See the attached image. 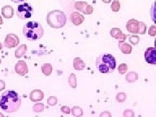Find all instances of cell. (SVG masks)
I'll return each mask as SVG.
<instances>
[{
  "label": "cell",
  "mask_w": 156,
  "mask_h": 117,
  "mask_svg": "<svg viewBox=\"0 0 156 117\" xmlns=\"http://www.w3.org/2000/svg\"><path fill=\"white\" fill-rule=\"evenodd\" d=\"M21 104V96L13 90H7L0 96V108L7 113L17 111Z\"/></svg>",
  "instance_id": "6da1fadb"
},
{
  "label": "cell",
  "mask_w": 156,
  "mask_h": 117,
  "mask_svg": "<svg viewBox=\"0 0 156 117\" xmlns=\"http://www.w3.org/2000/svg\"><path fill=\"white\" fill-rule=\"evenodd\" d=\"M116 65L115 58L109 53L101 54L96 58V66L98 70L102 74L113 72Z\"/></svg>",
  "instance_id": "7a4b0ae2"
},
{
  "label": "cell",
  "mask_w": 156,
  "mask_h": 117,
  "mask_svg": "<svg viewBox=\"0 0 156 117\" xmlns=\"http://www.w3.org/2000/svg\"><path fill=\"white\" fill-rule=\"evenodd\" d=\"M23 35L28 41H37L43 37L44 28L37 22H28L23 27Z\"/></svg>",
  "instance_id": "3957f363"
},
{
  "label": "cell",
  "mask_w": 156,
  "mask_h": 117,
  "mask_svg": "<svg viewBox=\"0 0 156 117\" xmlns=\"http://www.w3.org/2000/svg\"><path fill=\"white\" fill-rule=\"evenodd\" d=\"M46 22L52 28H62L66 25V16L64 12L60 10H53L48 13Z\"/></svg>",
  "instance_id": "277c9868"
},
{
  "label": "cell",
  "mask_w": 156,
  "mask_h": 117,
  "mask_svg": "<svg viewBox=\"0 0 156 117\" xmlns=\"http://www.w3.org/2000/svg\"><path fill=\"white\" fill-rule=\"evenodd\" d=\"M33 12L34 10L31 5L27 3H24L18 6L16 15L20 19L26 20L31 18Z\"/></svg>",
  "instance_id": "5b68a950"
},
{
  "label": "cell",
  "mask_w": 156,
  "mask_h": 117,
  "mask_svg": "<svg viewBox=\"0 0 156 117\" xmlns=\"http://www.w3.org/2000/svg\"><path fill=\"white\" fill-rule=\"evenodd\" d=\"M74 7L84 14H92L94 11L93 7L85 2H76L74 4Z\"/></svg>",
  "instance_id": "8992f818"
},
{
  "label": "cell",
  "mask_w": 156,
  "mask_h": 117,
  "mask_svg": "<svg viewBox=\"0 0 156 117\" xmlns=\"http://www.w3.org/2000/svg\"><path fill=\"white\" fill-rule=\"evenodd\" d=\"M20 43V39L15 34H8L4 41V45L7 48H13L16 47Z\"/></svg>",
  "instance_id": "52a82bcc"
},
{
  "label": "cell",
  "mask_w": 156,
  "mask_h": 117,
  "mask_svg": "<svg viewBox=\"0 0 156 117\" xmlns=\"http://www.w3.org/2000/svg\"><path fill=\"white\" fill-rule=\"evenodd\" d=\"M146 61L151 65H156V48L150 47L146 49L144 53Z\"/></svg>",
  "instance_id": "ba28073f"
},
{
  "label": "cell",
  "mask_w": 156,
  "mask_h": 117,
  "mask_svg": "<svg viewBox=\"0 0 156 117\" xmlns=\"http://www.w3.org/2000/svg\"><path fill=\"white\" fill-rule=\"evenodd\" d=\"M14 70L17 74L21 76H24L28 73L27 63L24 61H19L15 65Z\"/></svg>",
  "instance_id": "9c48e42d"
},
{
  "label": "cell",
  "mask_w": 156,
  "mask_h": 117,
  "mask_svg": "<svg viewBox=\"0 0 156 117\" xmlns=\"http://www.w3.org/2000/svg\"><path fill=\"white\" fill-rule=\"evenodd\" d=\"M139 22L135 19H131L126 24V29L128 32L133 34H138Z\"/></svg>",
  "instance_id": "30bf717a"
},
{
  "label": "cell",
  "mask_w": 156,
  "mask_h": 117,
  "mask_svg": "<svg viewBox=\"0 0 156 117\" xmlns=\"http://www.w3.org/2000/svg\"><path fill=\"white\" fill-rule=\"evenodd\" d=\"M70 20L74 26H78L83 23L85 20V17L83 14H81L78 12H73L70 14Z\"/></svg>",
  "instance_id": "8fae6325"
},
{
  "label": "cell",
  "mask_w": 156,
  "mask_h": 117,
  "mask_svg": "<svg viewBox=\"0 0 156 117\" xmlns=\"http://www.w3.org/2000/svg\"><path fill=\"white\" fill-rule=\"evenodd\" d=\"M110 35L112 37L116 39V40L122 41H124L126 40V37H128V35L124 34L122 31L120 30V29L118 27L112 28L111 30L110 31Z\"/></svg>",
  "instance_id": "7c38bea8"
},
{
  "label": "cell",
  "mask_w": 156,
  "mask_h": 117,
  "mask_svg": "<svg viewBox=\"0 0 156 117\" xmlns=\"http://www.w3.org/2000/svg\"><path fill=\"white\" fill-rule=\"evenodd\" d=\"M29 98L33 102H38L44 99V92L40 89L33 90L30 92Z\"/></svg>",
  "instance_id": "4fadbf2b"
},
{
  "label": "cell",
  "mask_w": 156,
  "mask_h": 117,
  "mask_svg": "<svg viewBox=\"0 0 156 117\" xmlns=\"http://www.w3.org/2000/svg\"><path fill=\"white\" fill-rule=\"evenodd\" d=\"M2 16L7 19L11 18L13 17L14 11V9L11 5H5L2 7Z\"/></svg>",
  "instance_id": "5bb4252c"
},
{
  "label": "cell",
  "mask_w": 156,
  "mask_h": 117,
  "mask_svg": "<svg viewBox=\"0 0 156 117\" xmlns=\"http://www.w3.org/2000/svg\"><path fill=\"white\" fill-rule=\"evenodd\" d=\"M119 48L120 51L124 54H131V52H132V46L124 41H119Z\"/></svg>",
  "instance_id": "9a60e30c"
},
{
  "label": "cell",
  "mask_w": 156,
  "mask_h": 117,
  "mask_svg": "<svg viewBox=\"0 0 156 117\" xmlns=\"http://www.w3.org/2000/svg\"><path fill=\"white\" fill-rule=\"evenodd\" d=\"M85 62L80 57H76L73 61V66L76 70H83L85 68Z\"/></svg>",
  "instance_id": "2e32d148"
},
{
  "label": "cell",
  "mask_w": 156,
  "mask_h": 117,
  "mask_svg": "<svg viewBox=\"0 0 156 117\" xmlns=\"http://www.w3.org/2000/svg\"><path fill=\"white\" fill-rule=\"evenodd\" d=\"M27 51V46L26 44H21L20 46L15 51L14 55H15L16 58H20L22 57L26 54Z\"/></svg>",
  "instance_id": "e0dca14e"
},
{
  "label": "cell",
  "mask_w": 156,
  "mask_h": 117,
  "mask_svg": "<svg viewBox=\"0 0 156 117\" xmlns=\"http://www.w3.org/2000/svg\"><path fill=\"white\" fill-rule=\"evenodd\" d=\"M41 70L44 75L46 76H50L53 70L52 65L50 63H45L41 66Z\"/></svg>",
  "instance_id": "ac0fdd59"
},
{
  "label": "cell",
  "mask_w": 156,
  "mask_h": 117,
  "mask_svg": "<svg viewBox=\"0 0 156 117\" xmlns=\"http://www.w3.org/2000/svg\"><path fill=\"white\" fill-rule=\"evenodd\" d=\"M139 79V75L135 72H129L126 76V81L128 83H133L137 81Z\"/></svg>",
  "instance_id": "d6986e66"
},
{
  "label": "cell",
  "mask_w": 156,
  "mask_h": 117,
  "mask_svg": "<svg viewBox=\"0 0 156 117\" xmlns=\"http://www.w3.org/2000/svg\"><path fill=\"white\" fill-rule=\"evenodd\" d=\"M68 83H69L70 87L73 88V89H76L77 87V77L74 73H72L70 76L68 77Z\"/></svg>",
  "instance_id": "ffe728a7"
},
{
  "label": "cell",
  "mask_w": 156,
  "mask_h": 117,
  "mask_svg": "<svg viewBox=\"0 0 156 117\" xmlns=\"http://www.w3.org/2000/svg\"><path fill=\"white\" fill-rule=\"evenodd\" d=\"M72 114L74 116H82L83 115V110L79 106H74L72 108Z\"/></svg>",
  "instance_id": "44dd1931"
},
{
  "label": "cell",
  "mask_w": 156,
  "mask_h": 117,
  "mask_svg": "<svg viewBox=\"0 0 156 117\" xmlns=\"http://www.w3.org/2000/svg\"><path fill=\"white\" fill-rule=\"evenodd\" d=\"M44 109V105L42 103H37L33 107V112L37 113H40L43 112Z\"/></svg>",
  "instance_id": "7402d4cb"
},
{
  "label": "cell",
  "mask_w": 156,
  "mask_h": 117,
  "mask_svg": "<svg viewBox=\"0 0 156 117\" xmlns=\"http://www.w3.org/2000/svg\"><path fill=\"white\" fill-rule=\"evenodd\" d=\"M111 8L113 12H119L120 9V3L119 0H114L111 4Z\"/></svg>",
  "instance_id": "603a6c76"
},
{
  "label": "cell",
  "mask_w": 156,
  "mask_h": 117,
  "mask_svg": "<svg viewBox=\"0 0 156 117\" xmlns=\"http://www.w3.org/2000/svg\"><path fill=\"white\" fill-rule=\"evenodd\" d=\"M126 94H125L124 92H119L116 96V100L119 103H123V102L126 101Z\"/></svg>",
  "instance_id": "cb8c5ba5"
},
{
  "label": "cell",
  "mask_w": 156,
  "mask_h": 117,
  "mask_svg": "<svg viewBox=\"0 0 156 117\" xmlns=\"http://www.w3.org/2000/svg\"><path fill=\"white\" fill-rule=\"evenodd\" d=\"M129 42L133 45H137L140 42V38L137 35H131L129 37Z\"/></svg>",
  "instance_id": "d4e9b609"
},
{
  "label": "cell",
  "mask_w": 156,
  "mask_h": 117,
  "mask_svg": "<svg viewBox=\"0 0 156 117\" xmlns=\"http://www.w3.org/2000/svg\"><path fill=\"white\" fill-rule=\"evenodd\" d=\"M128 66L126 64H125V63H122L118 68L119 74L121 75L125 74L127 72V71H128Z\"/></svg>",
  "instance_id": "484cf974"
},
{
  "label": "cell",
  "mask_w": 156,
  "mask_h": 117,
  "mask_svg": "<svg viewBox=\"0 0 156 117\" xmlns=\"http://www.w3.org/2000/svg\"><path fill=\"white\" fill-rule=\"evenodd\" d=\"M57 98L55 96H50L47 100V104L50 106H54L57 104Z\"/></svg>",
  "instance_id": "4316f807"
},
{
  "label": "cell",
  "mask_w": 156,
  "mask_h": 117,
  "mask_svg": "<svg viewBox=\"0 0 156 117\" xmlns=\"http://www.w3.org/2000/svg\"><path fill=\"white\" fill-rule=\"evenodd\" d=\"M146 31V24L143 22H139V27L138 34L140 35H144Z\"/></svg>",
  "instance_id": "83f0119b"
},
{
  "label": "cell",
  "mask_w": 156,
  "mask_h": 117,
  "mask_svg": "<svg viewBox=\"0 0 156 117\" xmlns=\"http://www.w3.org/2000/svg\"><path fill=\"white\" fill-rule=\"evenodd\" d=\"M124 116H135V112L132 109H126L124 111Z\"/></svg>",
  "instance_id": "f1b7e54d"
},
{
  "label": "cell",
  "mask_w": 156,
  "mask_h": 117,
  "mask_svg": "<svg viewBox=\"0 0 156 117\" xmlns=\"http://www.w3.org/2000/svg\"><path fill=\"white\" fill-rule=\"evenodd\" d=\"M148 34L150 36H152V37H154L155 36V34H156V27L155 26H151L149 29V31H148Z\"/></svg>",
  "instance_id": "f546056e"
},
{
  "label": "cell",
  "mask_w": 156,
  "mask_h": 117,
  "mask_svg": "<svg viewBox=\"0 0 156 117\" xmlns=\"http://www.w3.org/2000/svg\"><path fill=\"white\" fill-rule=\"evenodd\" d=\"M61 111L63 113H65V114H70L71 112L70 108L68 106H62L61 108Z\"/></svg>",
  "instance_id": "4dcf8cb0"
},
{
  "label": "cell",
  "mask_w": 156,
  "mask_h": 117,
  "mask_svg": "<svg viewBox=\"0 0 156 117\" xmlns=\"http://www.w3.org/2000/svg\"><path fill=\"white\" fill-rule=\"evenodd\" d=\"M5 83L4 82V81L0 80V91L3 90L5 89Z\"/></svg>",
  "instance_id": "1f68e13d"
},
{
  "label": "cell",
  "mask_w": 156,
  "mask_h": 117,
  "mask_svg": "<svg viewBox=\"0 0 156 117\" xmlns=\"http://www.w3.org/2000/svg\"><path fill=\"white\" fill-rule=\"evenodd\" d=\"M100 116H111V114L109 111H104L100 115Z\"/></svg>",
  "instance_id": "d6a6232c"
},
{
  "label": "cell",
  "mask_w": 156,
  "mask_h": 117,
  "mask_svg": "<svg viewBox=\"0 0 156 117\" xmlns=\"http://www.w3.org/2000/svg\"><path fill=\"white\" fill-rule=\"evenodd\" d=\"M10 1H11L14 3H21L25 1V0H10Z\"/></svg>",
  "instance_id": "836d02e7"
},
{
  "label": "cell",
  "mask_w": 156,
  "mask_h": 117,
  "mask_svg": "<svg viewBox=\"0 0 156 117\" xmlns=\"http://www.w3.org/2000/svg\"><path fill=\"white\" fill-rule=\"evenodd\" d=\"M112 1V0H102V2H103L104 3H109L111 2Z\"/></svg>",
  "instance_id": "e575fe53"
},
{
  "label": "cell",
  "mask_w": 156,
  "mask_h": 117,
  "mask_svg": "<svg viewBox=\"0 0 156 117\" xmlns=\"http://www.w3.org/2000/svg\"><path fill=\"white\" fill-rule=\"evenodd\" d=\"M3 23V19H2V16L0 15V25H2Z\"/></svg>",
  "instance_id": "d590c367"
},
{
  "label": "cell",
  "mask_w": 156,
  "mask_h": 117,
  "mask_svg": "<svg viewBox=\"0 0 156 117\" xmlns=\"http://www.w3.org/2000/svg\"><path fill=\"white\" fill-rule=\"evenodd\" d=\"M2 48H3V46H2V44L1 42H0V50H2Z\"/></svg>",
  "instance_id": "8d00e7d4"
},
{
  "label": "cell",
  "mask_w": 156,
  "mask_h": 117,
  "mask_svg": "<svg viewBox=\"0 0 156 117\" xmlns=\"http://www.w3.org/2000/svg\"><path fill=\"white\" fill-rule=\"evenodd\" d=\"M0 116H4V115H3L2 113H0Z\"/></svg>",
  "instance_id": "74e56055"
},
{
  "label": "cell",
  "mask_w": 156,
  "mask_h": 117,
  "mask_svg": "<svg viewBox=\"0 0 156 117\" xmlns=\"http://www.w3.org/2000/svg\"><path fill=\"white\" fill-rule=\"evenodd\" d=\"M1 63H2V60H1V58H0V65H1Z\"/></svg>",
  "instance_id": "f35d334b"
}]
</instances>
